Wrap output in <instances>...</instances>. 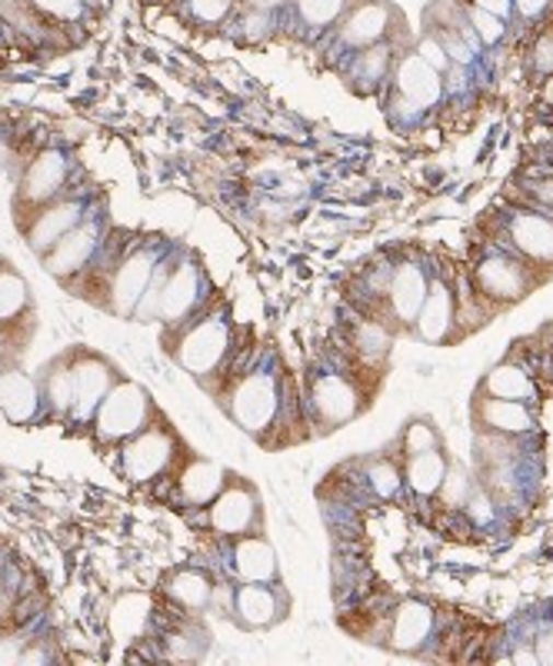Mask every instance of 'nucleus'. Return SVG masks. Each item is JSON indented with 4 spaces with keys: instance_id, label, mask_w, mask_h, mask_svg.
I'll list each match as a JSON object with an SVG mask.
<instances>
[{
    "instance_id": "37",
    "label": "nucleus",
    "mask_w": 553,
    "mask_h": 666,
    "mask_svg": "<svg viewBox=\"0 0 553 666\" xmlns=\"http://www.w3.org/2000/svg\"><path fill=\"white\" fill-rule=\"evenodd\" d=\"M237 0H191V14L200 24H220L230 11H233Z\"/></svg>"
},
{
    "instance_id": "34",
    "label": "nucleus",
    "mask_w": 553,
    "mask_h": 666,
    "mask_svg": "<svg viewBox=\"0 0 553 666\" xmlns=\"http://www.w3.org/2000/svg\"><path fill=\"white\" fill-rule=\"evenodd\" d=\"M434 447H440V437H437V430H434L427 421H411V424L404 427V437H401L404 457H417V453L434 450Z\"/></svg>"
},
{
    "instance_id": "2",
    "label": "nucleus",
    "mask_w": 553,
    "mask_h": 666,
    "mask_svg": "<svg viewBox=\"0 0 553 666\" xmlns=\"http://www.w3.org/2000/svg\"><path fill=\"white\" fill-rule=\"evenodd\" d=\"M207 524L220 537H244V533H261L264 527V507L257 490L233 476L223 483V490L207 504Z\"/></svg>"
},
{
    "instance_id": "10",
    "label": "nucleus",
    "mask_w": 553,
    "mask_h": 666,
    "mask_svg": "<svg viewBox=\"0 0 553 666\" xmlns=\"http://www.w3.org/2000/svg\"><path fill=\"white\" fill-rule=\"evenodd\" d=\"M73 377V403L70 413L77 421H91V413H97L101 400L107 397V390L114 387V370L101 360V357H84L70 367Z\"/></svg>"
},
{
    "instance_id": "11",
    "label": "nucleus",
    "mask_w": 553,
    "mask_h": 666,
    "mask_svg": "<svg viewBox=\"0 0 553 666\" xmlns=\"http://www.w3.org/2000/svg\"><path fill=\"white\" fill-rule=\"evenodd\" d=\"M200 287H204V274L194 261H181L171 274H168V284H164V294H161V317L164 323H181L187 320L197 303H200Z\"/></svg>"
},
{
    "instance_id": "38",
    "label": "nucleus",
    "mask_w": 553,
    "mask_h": 666,
    "mask_svg": "<svg viewBox=\"0 0 553 666\" xmlns=\"http://www.w3.org/2000/svg\"><path fill=\"white\" fill-rule=\"evenodd\" d=\"M424 64H430L437 73H447L450 70V57H447V50H443V44L434 37V34H427V37H420V44H417V50H414Z\"/></svg>"
},
{
    "instance_id": "7",
    "label": "nucleus",
    "mask_w": 553,
    "mask_h": 666,
    "mask_svg": "<svg viewBox=\"0 0 553 666\" xmlns=\"http://www.w3.org/2000/svg\"><path fill=\"white\" fill-rule=\"evenodd\" d=\"M473 287H477L481 300L504 307V303L520 300L533 287V277H530V267L523 261L507 257V254H494L473 271Z\"/></svg>"
},
{
    "instance_id": "1",
    "label": "nucleus",
    "mask_w": 553,
    "mask_h": 666,
    "mask_svg": "<svg viewBox=\"0 0 553 666\" xmlns=\"http://www.w3.org/2000/svg\"><path fill=\"white\" fill-rule=\"evenodd\" d=\"M227 410L233 416V424L244 427L247 434H264L267 427H274L277 413H280L277 374H270V370L244 374L227 393Z\"/></svg>"
},
{
    "instance_id": "12",
    "label": "nucleus",
    "mask_w": 553,
    "mask_h": 666,
    "mask_svg": "<svg viewBox=\"0 0 553 666\" xmlns=\"http://www.w3.org/2000/svg\"><path fill=\"white\" fill-rule=\"evenodd\" d=\"M284 607L287 604L277 597L270 583H241V587L233 590V610L230 613L244 630H264L284 617Z\"/></svg>"
},
{
    "instance_id": "9",
    "label": "nucleus",
    "mask_w": 553,
    "mask_h": 666,
    "mask_svg": "<svg viewBox=\"0 0 553 666\" xmlns=\"http://www.w3.org/2000/svg\"><path fill=\"white\" fill-rule=\"evenodd\" d=\"M157 264H161V261H157L143 246L134 250L130 257H124V264L117 267V274L111 280V303L107 307L114 313H134L143 290H147V284H150V277H153V271H157Z\"/></svg>"
},
{
    "instance_id": "39",
    "label": "nucleus",
    "mask_w": 553,
    "mask_h": 666,
    "mask_svg": "<svg viewBox=\"0 0 553 666\" xmlns=\"http://www.w3.org/2000/svg\"><path fill=\"white\" fill-rule=\"evenodd\" d=\"M34 4L57 14V18H77V14H81V0H34Z\"/></svg>"
},
{
    "instance_id": "41",
    "label": "nucleus",
    "mask_w": 553,
    "mask_h": 666,
    "mask_svg": "<svg viewBox=\"0 0 553 666\" xmlns=\"http://www.w3.org/2000/svg\"><path fill=\"white\" fill-rule=\"evenodd\" d=\"M533 653H537V663L553 666V630H543V633L533 640Z\"/></svg>"
},
{
    "instance_id": "23",
    "label": "nucleus",
    "mask_w": 553,
    "mask_h": 666,
    "mask_svg": "<svg viewBox=\"0 0 553 666\" xmlns=\"http://www.w3.org/2000/svg\"><path fill=\"white\" fill-rule=\"evenodd\" d=\"M434 633V610L420 600H404L390 623V646L393 650H420Z\"/></svg>"
},
{
    "instance_id": "40",
    "label": "nucleus",
    "mask_w": 553,
    "mask_h": 666,
    "mask_svg": "<svg viewBox=\"0 0 553 666\" xmlns=\"http://www.w3.org/2000/svg\"><path fill=\"white\" fill-rule=\"evenodd\" d=\"M553 0H514V8L523 21H540L550 11Z\"/></svg>"
},
{
    "instance_id": "25",
    "label": "nucleus",
    "mask_w": 553,
    "mask_h": 666,
    "mask_svg": "<svg viewBox=\"0 0 553 666\" xmlns=\"http://www.w3.org/2000/svg\"><path fill=\"white\" fill-rule=\"evenodd\" d=\"M168 597L184 610H207L214 597V583L200 570H177L168 579Z\"/></svg>"
},
{
    "instance_id": "16",
    "label": "nucleus",
    "mask_w": 553,
    "mask_h": 666,
    "mask_svg": "<svg viewBox=\"0 0 553 666\" xmlns=\"http://www.w3.org/2000/svg\"><path fill=\"white\" fill-rule=\"evenodd\" d=\"M453 290L447 287V280H430L427 297L414 317V326L420 333V341L427 344H443L453 330Z\"/></svg>"
},
{
    "instance_id": "4",
    "label": "nucleus",
    "mask_w": 553,
    "mask_h": 666,
    "mask_svg": "<svg viewBox=\"0 0 553 666\" xmlns=\"http://www.w3.org/2000/svg\"><path fill=\"white\" fill-rule=\"evenodd\" d=\"M147 413H150L147 390L130 380H120L107 390V397L97 406V434L104 440H127L147 427Z\"/></svg>"
},
{
    "instance_id": "29",
    "label": "nucleus",
    "mask_w": 553,
    "mask_h": 666,
    "mask_svg": "<svg viewBox=\"0 0 553 666\" xmlns=\"http://www.w3.org/2000/svg\"><path fill=\"white\" fill-rule=\"evenodd\" d=\"M44 400L57 410V413H70L73 403V377L67 364H54L44 377Z\"/></svg>"
},
{
    "instance_id": "8",
    "label": "nucleus",
    "mask_w": 553,
    "mask_h": 666,
    "mask_svg": "<svg viewBox=\"0 0 553 666\" xmlns=\"http://www.w3.org/2000/svg\"><path fill=\"white\" fill-rule=\"evenodd\" d=\"M101 243V230L97 223H77L70 233H64L47 254H44V267L54 274V277H73V274H81L84 264L94 257V250Z\"/></svg>"
},
{
    "instance_id": "3",
    "label": "nucleus",
    "mask_w": 553,
    "mask_h": 666,
    "mask_svg": "<svg viewBox=\"0 0 553 666\" xmlns=\"http://www.w3.org/2000/svg\"><path fill=\"white\" fill-rule=\"evenodd\" d=\"M227 351H230V323H227V317L220 310L194 320L184 330V337L177 341V347H174L181 367L197 374V377L214 374L223 364Z\"/></svg>"
},
{
    "instance_id": "45",
    "label": "nucleus",
    "mask_w": 553,
    "mask_h": 666,
    "mask_svg": "<svg viewBox=\"0 0 553 666\" xmlns=\"http://www.w3.org/2000/svg\"><path fill=\"white\" fill-rule=\"evenodd\" d=\"M247 4H251V11H261V14H270L274 8H280L284 4V0H247Z\"/></svg>"
},
{
    "instance_id": "31",
    "label": "nucleus",
    "mask_w": 553,
    "mask_h": 666,
    "mask_svg": "<svg viewBox=\"0 0 553 666\" xmlns=\"http://www.w3.org/2000/svg\"><path fill=\"white\" fill-rule=\"evenodd\" d=\"M347 4L350 0H297V18L307 27H327L347 11Z\"/></svg>"
},
{
    "instance_id": "20",
    "label": "nucleus",
    "mask_w": 553,
    "mask_h": 666,
    "mask_svg": "<svg viewBox=\"0 0 553 666\" xmlns=\"http://www.w3.org/2000/svg\"><path fill=\"white\" fill-rule=\"evenodd\" d=\"M477 424L481 430L520 437L533 430V413L523 400H504V397H481L477 400Z\"/></svg>"
},
{
    "instance_id": "19",
    "label": "nucleus",
    "mask_w": 553,
    "mask_h": 666,
    "mask_svg": "<svg viewBox=\"0 0 553 666\" xmlns=\"http://www.w3.org/2000/svg\"><path fill=\"white\" fill-rule=\"evenodd\" d=\"M443 73H437L430 64H424L417 54L401 57L398 64V94L417 107H434L443 94Z\"/></svg>"
},
{
    "instance_id": "44",
    "label": "nucleus",
    "mask_w": 553,
    "mask_h": 666,
    "mask_svg": "<svg viewBox=\"0 0 553 666\" xmlns=\"http://www.w3.org/2000/svg\"><path fill=\"white\" fill-rule=\"evenodd\" d=\"M537 197H540V204H543V207H550V210H553V181H543V184L537 187Z\"/></svg>"
},
{
    "instance_id": "46",
    "label": "nucleus",
    "mask_w": 553,
    "mask_h": 666,
    "mask_svg": "<svg viewBox=\"0 0 553 666\" xmlns=\"http://www.w3.org/2000/svg\"><path fill=\"white\" fill-rule=\"evenodd\" d=\"M514 663H527V666H537V653H533V650H517V653H514Z\"/></svg>"
},
{
    "instance_id": "5",
    "label": "nucleus",
    "mask_w": 553,
    "mask_h": 666,
    "mask_svg": "<svg viewBox=\"0 0 553 666\" xmlns=\"http://www.w3.org/2000/svg\"><path fill=\"white\" fill-rule=\"evenodd\" d=\"M174 450H177V440L168 427H143L134 437H127L120 467H124L127 480L147 483L153 476H161L174 463Z\"/></svg>"
},
{
    "instance_id": "26",
    "label": "nucleus",
    "mask_w": 553,
    "mask_h": 666,
    "mask_svg": "<svg viewBox=\"0 0 553 666\" xmlns=\"http://www.w3.org/2000/svg\"><path fill=\"white\" fill-rule=\"evenodd\" d=\"M447 467H450L447 457L440 453V447H434V450H424V453H417V457H407V473H404V480L411 483L414 493L434 496V493L440 490V483H443Z\"/></svg>"
},
{
    "instance_id": "33",
    "label": "nucleus",
    "mask_w": 553,
    "mask_h": 666,
    "mask_svg": "<svg viewBox=\"0 0 553 666\" xmlns=\"http://www.w3.org/2000/svg\"><path fill=\"white\" fill-rule=\"evenodd\" d=\"M440 500L447 507H463L466 504V496L473 493V480L463 467H447L443 473V483H440Z\"/></svg>"
},
{
    "instance_id": "36",
    "label": "nucleus",
    "mask_w": 553,
    "mask_h": 666,
    "mask_svg": "<svg viewBox=\"0 0 553 666\" xmlns=\"http://www.w3.org/2000/svg\"><path fill=\"white\" fill-rule=\"evenodd\" d=\"M466 14H470V24H473V31H477V37H481L484 44H497V41H500V37L507 34L504 21H500V18H494L491 11L470 8Z\"/></svg>"
},
{
    "instance_id": "24",
    "label": "nucleus",
    "mask_w": 553,
    "mask_h": 666,
    "mask_svg": "<svg viewBox=\"0 0 553 666\" xmlns=\"http://www.w3.org/2000/svg\"><path fill=\"white\" fill-rule=\"evenodd\" d=\"M37 383L21 374V370H4L0 374V413L8 416V421L14 424H24L31 421V416L37 413Z\"/></svg>"
},
{
    "instance_id": "32",
    "label": "nucleus",
    "mask_w": 553,
    "mask_h": 666,
    "mask_svg": "<svg viewBox=\"0 0 553 666\" xmlns=\"http://www.w3.org/2000/svg\"><path fill=\"white\" fill-rule=\"evenodd\" d=\"M387 67H390V50L373 44V47H364V50L357 54L354 77H357V80H364V83H377V80H383Z\"/></svg>"
},
{
    "instance_id": "15",
    "label": "nucleus",
    "mask_w": 553,
    "mask_h": 666,
    "mask_svg": "<svg viewBox=\"0 0 553 666\" xmlns=\"http://www.w3.org/2000/svg\"><path fill=\"white\" fill-rule=\"evenodd\" d=\"M398 18V11H393L390 4H383V0H367V4L354 8L347 14V21L341 24V44L350 47V50H364V47H373L383 41L387 34V24Z\"/></svg>"
},
{
    "instance_id": "17",
    "label": "nucleus",
    "mask_w": 553,
    "mask_h": 666,
    "mask_svg": "<svg viewBox=\"0 0 553 666\" xmlns=\"http://www.w3.org/2000/svg\"><path fill=\"white\" fill-rule=\"evenodd\" d=\"M427 274L417 267V264H401V267H393V277H390V287H387V307L390 313L398 317L401 323H414L424 297H427Z\"/></svg>"
},
{
    "instance_id": "21",
    "label": "nucleus",
    "mask_w": 553,
    "mask_h": 666,
    "mask_svg": "<svg viewBox=\"0 0 553 666\" xmlns=\"http://www.w3.org/2000/svg\"><path fill=\"white\" fill-rule=\"evenodd\" d=\"M223 483H227L223 467H217L214 460L194 457V460H187V467L177 476V493L187 507H207L210 500L223 490Z\"/></svg>"
},
{
    "instance_id": "6",
    "label": "nucleus",
    "mask_w": 553,
    "mask_h": 666,
    "mask_svg": "<svg viewBox=\"0 0 553 666\" xmlns=\"http://www.w3.org/2000/svg\"><path fill=\"white\" fill-rule=\"evenodd\" d=\"M310 410L321 427H341L360 413V390L347 374H321L310 383Z\"/></svg>"
},
{
    "instance_id": "13",
    "label": "nucleus",
    "mask_w": 553,
    "mask_h": 666,
    "mask_svg": "<svg viewBox=\"0 0 553 666\" xmlns=\"http://www.w3.org/2000/svg\"><path fill=\"white\" fill-rule=\"evenodd\" d=\"M510 246L523 261L533 264H553V214L540 210H520L510 220Z\"/></svg>"
},
{
    "instance_id": "28",
    "label": "nucleus",
    "mask_w": 553,
    "mask_h": 666,
    "mask_svg": "<svg viewBox=\"0 0 553 666\" xmlns=\"http://www.w3.org/2000/svg\"><path fill=\"white\" fill-rule=\"evenodd\" d=\"M27 307V284L11 267H0V323L14 320Z\"/></svg>"
},
{
    "instance_id": "43",
    "label": "nucleus",
    "mask_w": 553,
    "mask_h": 666,
    "mask_svg": "<svg viewBox=\"0 0 553 666\" xmlns=\"http://www.w3.org/2000/svg\"><path fill=\"white\" fill-rule=\"evenodd\" d=\"M537 67L540 70H553V31L537 44Z\"/></svg>"
},
{
    "instance_id": "35",
    "label": "nucleus",
    "mask_w": 553,
    "mask_h": 666,
    "mask_svg": "<svg viewBox=\"0 0 553 666\" xmlns=\"http://www.w3.org/2000/svg\"><path fill=\"white\" fill-rule=\"evenodd\" d=\"M367 480H370L373 493L387 500V496H393V493L401 490V480H404V473L398 470V463H390V460H377V463L370 467Z\"/></svg>"
},
{
    "instance_id": "18",
    "label": "nucleus",
    "mask_w": 553,
    "mask_h": 666,
    "mask_svg": "<svg viewBox=\"0 0 553 666\" xmlns=\"http://www.w3.org/2000/svg\"><path fill=\"white\" fill-rule=\"evenodd\" d=\"M67 181V160L64 153L57 150H47L41 153L24 174V184H21V204H31V207H41L47 200H54L60 194Z\"/></svg>"
},
{
    "instance_id": "22",
    "label": "nucleus",
    "mask_w": 553,
    "mask_h": 666,
    "mask_svg": "<svg viewBox=\"0 0 553 666\" xmlns=\"http://www.w3.org/2000/svg\"><path fill=\"white\" fill-rule=\"evenodd\" d=\"M81 217H84V207L77 204V200H57L54 207L41 210L37 220L27 227V243H31L34 250H41V254H47V250H50L64 233H70L77 223H81Z\"/></svg>"
},
{
    "instance_id": "47",
    "label": "nucleus",
    "mask_w": 553,
    "mask_h": 666,
    "mask_svg": "<svg viewBox=\"0 0 553 666\" xmlns=\"http://www.w3.org/2000/svg\"><path fill=\"white\" fill-rule=\"evenodd\" d=\"M546 101H550V107H553V77L546 80Z\"/></svg>"
},
{
    "instance_id": "42",
    "label": "nucleus",
    "mask_w": 553,
    "mask_h": 666,
    "mask_svg": "<svg viewBox=\"0 0 553 666\" xmlns=\"http://www.w3.org/2000/svg\"><path fill=\"white\" fill-rule=\"evenodd\" d=\"M470 8L491 11L494 18H500V21H504V18L510 14V8H514V4H510V0H470Z\"/></svg>"
},
{
    "instance_id": "27",
    "label": "nucleus",
    "mask_w": 553,
    "mask_h": 666,
    "mask_svg": "<svg viewBox=\"0 0 553 666\" xmlns=\"http://www.w3.org/2000/svg\"><path fill=\"white\" fill-rule=\"evenodd\" d=\"M484 390L491 397H504V400H530L533 397V380L523 367L517 364H497L487 377H484Z\"/></svg>"
},
{
    "instance_id": "30",
    "label": "nucleus",
    "mask_w": 553,
    "mask_h": 666,
    "mask_svg": "<svg viewBox=\"0 0 553 666\" xmlns=\"http://www.w3.org/2000/svg\"><path fill=\"white\" fill-rule=\"evenodd\" d=\"M354 351L367 360H380L387 351H390V333L383 330L380 320H364L357 323V333H354Z\"/></svg>"
},
{
    "instance_id": "14",
    "label": "nucleus",
    "mask_w": 553,
    "mask_h": 666,
    "mask_svg": "<svg viewBox=\"0 0 553 666\" xmlns=\"http://www.w3.org/2000/svg\"><path fill=\"white\" fill-rule=\"evenodd\" d=\"M230 563H233V576L241 579V583H277V576H280L277 550L261 533L237 537Z\"/></svg>"
}]
</instances>
